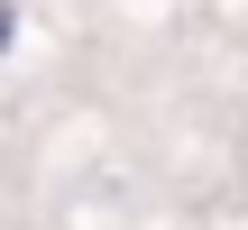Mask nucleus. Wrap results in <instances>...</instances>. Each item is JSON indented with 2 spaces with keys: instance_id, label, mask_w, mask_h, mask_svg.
<instances>
[{
  "instance_id": "obj_1",
  "label": "nucleus",
  "mask_w": 248,
  "mask_h": 230,
  "mask_svg": "<svg viewBox=\"0 0 248 230\" xmlns=\"http://www.w3.org/2000/svg\"><path fill=\"white\" fill-rule=\"evenodd\" d=\"M9 46H18V0H0V65H9Z\"/></svg>"
}]
</instances>
